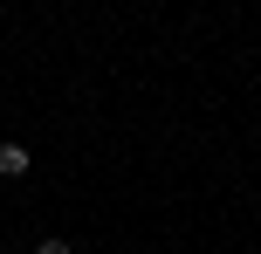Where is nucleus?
Wrapping results in <instances>:
<instances>
[{
	"label": "nucleus",
	"instance_id": "f03ea898",
	"mask_svg": "<svg viewBox=\"0 0 261 254\" xmlns=\"http://www.w3.org/2000/svg\"><path fill=\"white\" fill-rule=\"evenodd\" d=\"M35 254H76V247H69V241H41Z\"/></svg>",
	"mask_w": 261,
	"mask_h": 254
},
{
	"label": "nucleus",
	"instance_id": "f257e3e1",
	"mask_svg": "<svg viewBox=\"0 0 261 254\" xmlns=\"http://www.w3.org/2000/svg\"><path fill=\"white\" fill-rule=\"evenodd\" d=\"M28 165H35V158H28V145H14V137H0V179H21Z\"/></svg>",
	"mask_w": 261,
	"mask_h": 254
}]
</instances>
